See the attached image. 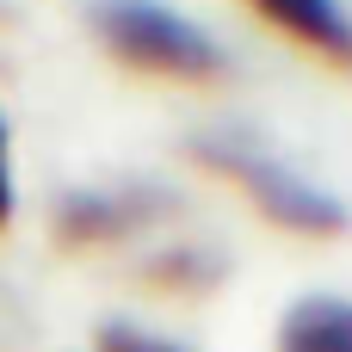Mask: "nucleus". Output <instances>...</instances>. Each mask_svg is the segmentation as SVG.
Masks as SVG:
<instances>
[{
	"label": "nucleus",
	"mask_w": 352,
	"mask_h": 352,
	"mask_svg": "<svg viewBox=\"0 0 352 352\" xmlns=\"http://www.w3.org/2000/svg\"><path fill=\"white\" fill-rule=\"evenodd\" d=\"M12 223V167H6V124H0V229Z\"/></svg>",
	"instance_id": "6"
},
{
	"label": "nucleus",
	"mask_w": 352,
	"mask_h": 352,
	"mask_svg": "<svg viewBox=\"0 0 352 352\" xmlns=\"http://www.w3.org/2000/svg\"><path fill=\"white\" fill-rule=\"evenodd\" d=\"M99 352H179V346H167V340H155L142 328H105L99 334Z\"/></svg>",
	"instance_id": "5"
},
{
	"label": "nucleus",
	"mask_w": 352,
	"mask_h": 352,
	"mask_svg": "<svg viewBox=\"0 0 352 352\" xmlns=\"http://www.w3.org/2000/svg\"><path fill=\"white\" fill-rule=\"evenodd\" d=\"M248 6H254L260 19H272L291 43L352 62V12L340 0H248Z\"/></svg>",
	"instance_id": "3"
},
{
	"label": "nucleus",
	"mask_w": 352,
	"mask_h": 352,
	"mask_svg": "<svg viewBox=\"0 0 352 352\" xmlns=\"http://www.w3.org/2000/svg\"><path fill=\"white\" fill-rule=\"evenodd\" d=\"M93 31L118 62L161 74V80H217L229 68L223 43L167 0H99Z\"/></svg>",
	"instance_id": "1"
},
{
	"label": "nucleus",
	"mask_w": 352,
	"mask_h": 352,
	"mask_svg": "<svg viewBox=\"0 0 352 352\" xmlns=\"http://www.w3.org/2000/svg\"><path fill=\"white\" fill-rule=\"evenodd\" d=\"M278 352H352V297H297L278 316Z\"/></svg>",
	"instance_id": "4"
},
{
	"label": "nucleus",
	"mask_w": 352,
	"mask_h": 352,
	"mask_svg": "<svg viewBox=\"0 0 352 352\" xmlns=\"http://www.w3.org/2000/svg\"><path fill=\"white\" fill-rule=\"evenodd\" d=\"M192 155L210 173H223L235 192H248V204L260 217H272L278 229H291V235H340L352 223V210L328 186H316L309 173H297L291 161H278L266 148H248V142H198Z\"/></svg>",
	"instance_id": "2"
}]
</instances>
